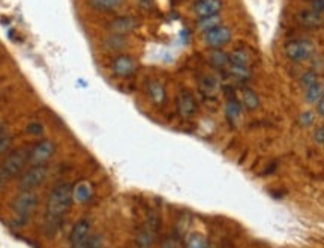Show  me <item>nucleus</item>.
I'll return each instance as SVG.
<instances>
[{
  "label": "nucleus",
  "mask_w": 324,
  "mask_h": 248,
  "mask_svg": "<svg viewBox=\"0 0 324 248\" xmlns=\"http://www.w3.org/2000/svg\"><path fill=\"white\" fill-rule=\"evenodd\" d=\"M74 200V188L68 182H62L53 188L48 197V204H47V212L50 220L56 221L60 220L68 211Z\"/></svg>",
  "instance_id": "1"
},
{
  "label": "nucleus",
  "mask_w": 324,
  "mask_h": 248,
  "mask_svg": "<svg viewBox=\"0 0 324 248\" xmlns=\"http://www.w3.org/2000/svg\"><path fill=\"white\" fill-rule=\"evenodd\" d=\"M27 161H29V152L24 149L14 151L12 154H9L0 166V188H3L9 180L20 176Z\"/></svg>",
  "instance_id": "2"
},
{
  "label": "nucleus",
  "mask_w": 324,
  "mask_h": 248,
  "mask_svg": "<svg viewBox=\"0 0 324 248\" xmlns=\"http://www.w3.org/2000/svg\"><path fill=\"white\" fill-rule=\"evenodd\" d=\"M284 53L293 62H306L315 54V45L308 39H293L285 44Z\"/></svg>",
  "instance_id": "3"
},
{
  "label": "nucleus",
  "mask_w": 324,
  "mask_h": 248,
  "mask_svg": "<svg viewBox=\"0 0 324 248\" xmlns=\"http://www.w3.org/2000/svg\"><path fill=\"white\" fill-rule=\"evenodd\" d=\"M39 204V196L36 191H21L12 203V209L18 218H29Z\"/></svg>",
  "instance_id": "4"
},
{
  "label": "nucleus",
  "mask_w": 324,
  "mask_h": 248,
  "mask_svg": "<svg viewBox=\"0 0 324 248\" xmlns=\"http://www.w3.org/2000/svg\"><path fill=\"white\" fill-rule=\"evenodd\" d=\"M48 176V167L47 166H32L21 175L18 188L20 191H35L39 188Z\"/></svg>",
  "instance_id": "5"
},
{
  "label": "nucleus",
  "mask_w": 324,
  "mask_h": 248,
  "mask_svg": "<svg viewBox=\"0 0 324 248\" xmlns=\"http://www.w3.org/2000/svg\"><path fill=\"white\" fill-rule=\"evenodd\" d=\"M54 154H56V144L47 138L41 140L29 152V162L32 166H45L47 162L54 157Z\"/></svg>",
  "instance_id": "6"
},
{
  "label": "nucleus",
  "mask_w": 324,
  "mask_h": 248,
  "mask_svg": "<svg viewBox=\"0 0 324 248\" xmlns=\"http://www.w3.org/2000/svg\"><path fill=\"white\" fill-rule=\"evenodd\" d=\"M233 32L230 27L221 24L212 30H209L206 33H203V41L212 50H221L222 47L228 44L232 41Z\"/></svg>",
  "instance_id": "7"
},
{
  "label": "nucleus",
  "mask_w": 324,
  "mask_h": 248,
  "mask_svg": "<svg viewBox=\"0 0 324 248\" xmlns=\"http://www.w3.org/2000/svg\"><path fill=\"white\" fill-rule=\"evenodd\" d=\"M90 230H92V224L89 220H86V218L78 220L71 230V248H86L89 239H90Z\"/></svg>",
  "instance_id": "8"
},
{
  "label": "nucleus",
  "mask_w": 324,
  "mask_h": 248,
  "mask_svg": "<svg viewBox=\"0 0 324 248\" xmlns=\"http://www.w3.org/2000/svg\"><path fill=\"white\" fill-rule=\"evenodd\" d=\"M176 106H177V113L183 119H189L197 113V99L192 95V92H189V90L183 89L179 92Z\"/></svg>",
  "instance_id": "9"
},
{
  "label": "nucleus",
  "mask_w": 324,
  "mask_h": 248,
  "mask_svg": "<svg viewBox=\"0 0 324 248\" xmlns=\"http://www.w3.org/2000/svg\"><path fill=\"white\" fill-rule=\"evenodd\" d=\"M135 69H137V60L131 56H126V54L117 56L111 64V72L120 78L132 75L135 72Z\"/></svg>",
  "instance_id": "10"
},
{
  "label": "nucleus",
  "mask_w": 324,
  "mask_h": 248,
  "mask_svg": "<svg viewBox=\"0 0 324 248\" xmlns=\"http://www.w3.org/2000/svg\"><path fill=\"white\" fill-rule=\"evenodd\" d=\"M140 27V22L135 18V17H131V15H125V17H117L113 22H110V24L107 26V29L111 32V33H116V35H128L131 32H135Z\"/></svg>",
  "instance_id": "11"
},
{
  "label": "nucleus",
  "mask_w": 324,
  "mask_h": 248,
  "mask_svg": "<svg viewBox=\"0 0 324 248\" xmlns=\"http://www.w3.org/2000/svg\"><path fill=\"white\" fill-rule=\"evenodd\" d=\"M222 9V0H197L194 3V14L198 18H206L219 14Z\"/></svg>",
  "instance_id": "12"
},
{
  "label": "nucleus",
  "mask_w": 324,
  "mask_h": 248,
  "mask_svg": "<svg viewBox=\"0 0 324 248\" xmlns=\"http://www.w3.org/2000/svg\"><path fill=\"white\" fill-rule=\"evenodd\" d=\"M240 104L242 107H245L249 112H254L260 107V96L254 89L251 88H243L240 90Z\"/></svg>",
  "instance_id": "13"
},
{
  "label": "nucleus",
  "mask_w": 324,
  "mask_h": 248,
  "mask_svg": "<svg viewBox=\"0 0 324 248\" xmlns=\"http://www.w3.org/2000/svg\"><path fill=\"white\" fill-rule=\"evenodd\" d=\"M230 57V64L232 65H239V67H251L252 64V54L246 50V48H234L233 51L228 53Z\"/></svg>",
  "instance_id": "14"
},
{
  "label": "nucleus",
  "mask_w": 324,
  "mask_h": 248,
  "mask_svg": "<svg viewBox=\"0 0 324 248\" xmlns=\"http://www.w3.org/2000/svg\"><path fill=\"white\" fill-rule=\"evenodd\" d=\"M125 0H89V6L98 12H114Z\"/></svg>",
  "instance_id": "15"
},
{
  "label": "nucleus",
  "mask_w": 324,
  "mask_h": 248,
  "mask_svg": "<svg viewBox=\"0 0 324 248\" xmlns=\"http://www.w3.org/2000/svg\"><path fill=\"white\" fill-rule=\"evenodd\" d=\"M225 117L228 120V123L232 125H237L239 120L242 119V104L237 99H228L225 104Z\"/></svg>",
  "instance_id": "16"
},
{
  "label": "nucleus",
  "mask_w": 324,
  "mask_h": 248,
  "mask_svg": "<svg viewBox=\"0 0 324 248\" xmlns=\"http://www.w3.org/2000/svg\"><path fill=\"white\" fill-rule=\"evenodd\" d=\"M297 20L300 22L302 26L314 29V27L321 26L323 17H321L320 12H317V11L312 9V11H302L300 14H299V17H297Z\"/></svg>",
  "instance_id": "17"
},
{
  "label": "nucleus",
  "mask_w": 324,
  "mask_h": 248,
  "mask_svg": "<svg viewBox=\"0 0 324 248\" xmlns=\"http://www.w3.org/2000/svg\"><path fill=\"white\" fill-rule=\"evenodd\" d=\"M207 60L212 67L218 68V69H227V67L230 65L228 53H225L222 50H212L209 53Z\"/></svg>",
  "instance_id": "18"
},
{
  "label": "nucleus",
  "mask_w": 324,
  "mask_h": 248,
  "mask_svg": "<svg viewBox=\"0 0 324 248\" xmlns=\"http://www.w3.org/2000/svg\"><path fill=\"white\" fill-rule=\"evenodd\" d=\"M104 47L110 51H122L128 47V39L125 35H116L111 33L107 38H104Z\"/></svg>",
  "instance_id": "19"
},
{
  "label": "nucleus",
  "mask_w": 324,
  "mask_h": 248,
  "mask_svg": "<svg viewBox=\"0 0 324 248\" xmlns=\"http://www.w3.org/2000/svg\"><path fill=\"white\" fill-rule=\"evenodd\" d=\"M147 93H149L150 99H152L155 104H158V106L164 104V101H165V98H167L164 86H162L159 81H156V80L149 81V85H147Z\"/></svg>",
  "instance_id": "20"
},
{
  "label": "nucleus",
  "mask_w": 324,
  "mask_h": 248,
  "mask_svg": "<svg viewBox=\"0 0 324 248\" xmlns=\"http://www.w3.org/2000/svg\"><path fill=\"white\" fill-rule=\"evenodd\" d=\"M74 199L80 203L89 202L92 199V187L86 182H80L74 187Z\"/></svg>",
  "instance_id": "21"
},
{
  "label": "nucleus",
  "mask_w": 324,
  "mask_h": 248,
  "mask_svg": "<svg viewBox=\"0 0 324 248\" xmlns=\"http://www.w3.org/2000/svg\"><path fill=\"white\" fill-rule=\"evenodd\" d=\"M227 72H228V75L234 78V80H237V81H240V83H243V81H248L249 78H251V69L248 67H239V65H228L227 67Z\"/></svg>",
  "instance_id": "22"
},
{
  "label": "nucleus",
  "mask_w": 324,
  "mask_h": 248,
  "mask_svg": "<svg viewBox=\"0 0 324 248\" xmlns=\"http://www.w3.org/2000/svg\"><path fill=\"white\" fill-rule=\"evenodd\" d=\"M153 239H155V230H152L147 225L143 230H140L137 233V238H135L138 248H152Z\"/></svg>",
  "instance_id": "23"
},
{
  "label": "nucleus",
  "mask_w": 324,
  "mask_h": 248,
  "mask_svg": "<svg viewBox=\"0 0 324 248\" xmlns=\"http://www.w3.org/2000/svg\"><path fill=\"white\" fill-rule=\"evenodd\" d=\"M305 90H306V92H305V101H306L308 104H318V101L323 98L324 95V88L320 81Z\"/></svg>",
  "instance_id": "24"
},
{
  "label": "nucleus",
  "mask_w": 324,
  "mask_h": 248,
  "mask_svg": "<svg viewBox=\"0 0 324 248\" xmlns=\"http://www.w3.org/2000/svg\"><path fill=\"white\" fill-rule=\"evenodd\" d=\"M221 24H222V18L219 17V14H216V15L206 17V18H200L198 23H197V29H198L200 32L206 33L209 30H212V29L221 26Z\"/></svg>",
  "instance_id": "25"
},
{
  "label": "nucleus",
  "mask_w": 324,
  "mask_h": 248,
  "mask_svg": "<svg viewBox=\"0 0 324 248\" xmlns=\"http://www.w3.org/2000/svg\"><path fill=\"white\" fill-rule=\"evenodd\" d=\"M200 89L206 95H215L218 89H219V83L213 75H203L200 80Z\"/></svg>",
  "instance_id": "26"
},
{
  "label": "nucleus",
  "mask_w": 324,
  "mask_h": 248,
  "mask_svg": "<svg viewBox=\"0 0 324 248\" xmlns=\"http://www.w3.org/2000/svg\"><path fill=\"white\" fill-rule=\"evenodd\" d=\"M186 248H209L207 247V241L203 235L200 233H192L188 239V244H186Z\"/></svg>",
  "instance_id": "27"
},
{
  "label": "nucleus",
  "mask_w": 324,
  "mask_h": 248,
  "mask_svg": "<svg viewBox=\"0 0 324 248\" xmlns=\"http://www.w3.org/2000/svg\"><path fill=\"white\" fill-rule=\"evenodd\" d=\"M315 83H318V74L315 71H306L300 77V85L305 89L314 86Z\"/></svg>",
  "instance_id": "28"
},
{
  "label": "nucleus",
  "mask_w": 324,
  "mask_h": 248,
  "mask_svg": "<svg viewBox=\"0 0 324 248\" xmlns=\"http://www.w3.org/2000/svg\"><path fill=\"white\" fill-rule=\"evenodd\" d=\"M299 122L302 127H311L315 122V114L312 112H303L299 116Z\"/></svg>",
  "instance_id": "29"
},
{
  "label": "nucleus",
  "mask_w": 324,
  "mask_h": 248,
  "mask_svg": "<svg viewBox=\"0 0 324 248\" xmlns=\"http://www.w3.org/2000/svg\"><path fill=\"white\" fill-rule=\"evenodd\" d=\"M314 141L320 146H324V125H318L315 130H314Z\"/></svg>",
  "instance_id": "30"
},
{
  "label": "nucleus",
  "mask_w": 324,
  "mask_h": 248,
  "mask_svg": "<svg viewBox=\"0 0 324 248\" xmlns=\"http://www.w3.org/2000/svg\"><path fill=\"white\" fill-rule=\"evenodd\" d=\"M27 133L33 135H41L44 133V127L41 123H38V122H33V123H30L27 127Z\"/></svg>",
  "instance_id": "31"
},
{
  "label": "nucleus",
  "mask_w": 324,
  "mask_h": 248,
  "mask_svg": "<svg viewBox=\"0 0 324 248\" xmlns=\"http://www.w3.org/2000/svg\"><path fill=\"white\" fill-rule=\"evenodd\" d=\"M161 248H179V241L174 239V238H167V239L162 242Z\"/></svg>",
  "instance_id": "32"
},
{
  "label": "nucleus",
  "mask_w": 324,
  "mask_h": 248,
  "mask_svg": "<svg viewBox=\"0 0 324 248\" xmlns=\"http://www.w3.org/2000/svg\"><path fill=\"white\" fill-rule=\"evenodd\" d=\"M9 146H11V138L2 137V138H0V155H2L3 152H6V151L9 149Z\"/></svg>",
  "instance_id": "33"
},
{
  "label": "nucleus",
  "mask_w": 324,
  "mask_h": 248,
  "mask_svg": "<svg viewBox=\"0 0 324 248\" xmlns=\"http://www.w3.org/2000/svg\"><path fill=\"white\" fill-rule=\"evenodd\" d=\"M312 6H314V11H317V12L321 14L324 11V0H314Z\"/></svg>",
  "instance_id": "34"
},
{
  "label": "nucleus",
  "mask_w": 324,
  "mask_h": 248,
  "mask_svg": "<svg viewBox=\"0 0 324 248\" xmlns=\"http://www.w3.org/2000/svg\"><path fill=\"white\" fill-rule=\"evenodd\" d=\"M317 110H318V114H320L321 117H324V95L323 98L318 101V104H317Z\"/></svg>",
  "instance_id": "35"
},
{
  "label": "nucleus",
  "mask_w": 324,
  "mask_h": 248,
  "mask_svg": "<svg viewBox=\"0 0 324 248\" xmlns=\"http://www.w3.org/2000/svg\"><path fill=\"white\" fill-rule=\"evenodd\" d=\"M138 2L141 3V6H150L153 3V0H138Z\"/></svg>",
  "instance_id": "36"
},
{
  "label": "nucleus",
  "mask_w": 324,
  "mask_h": 248,
  "mask_svg": "<svg viewBox=\"0 0 324 248\" xmlns=\"http://www.w3.org/2000/svg\"><path fill=\"white\" fill-rule=\"evenodd\" d=\"M0 96H2V90H0Z\"/></svg>",
  "instance_id": "37"
}]
</instances>
